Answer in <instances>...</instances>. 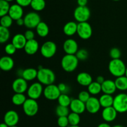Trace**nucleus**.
I'll return each instance as SVG.
<instances>
[{"mask_svg":"<svg viewBox=\"0 0 127 127\" xmlns=\"http://www.w3.org/2000/svg\"><path fill=\"white\" fill-rule=\"evenodd\" d=\"M76 56L79 61H84L89 57V53L86 49L81 48V49L78 50Z\"/></svg>","mask_w":127,"mask_h":127,"instance_id":"38","label":"nucleus"},{"mask_svg":"<svg viewBox=\"0 0 127 127\" xmlns=\"http://www.w3.org/2000/svg\"><path fill=\"white\" fill-rule=\"evenodd\" d=\"M24 36L27 40H33L35 38V33L32 30L29 29L26 31L24 33Z\"/></svg>","mask_w":127,"mask_h":127,"instance_id":"44","label":"nucleus"},{"mask_svg":"<svg viewBox=\"0 0 127 127\" xmlns=\"http://www.w3.org/2000/svg\"><path fill=\"white\" fill-rule=\"evenodd\" d=\"M57 124L60 127H68L69 125L68 117H60L57 120Z\"/></svg>","mask_w":127,"mask_h":127,"instance_id":"42","label":"nucleus"},{"mask_svg":"<svg viewBox=\"0 0 127 127\" xmlns=\"http://www.w3.org/2000/svg\"><path fill=\"white\" fill-rule=\"evenodd\" d=\"M16 24L18 26H24V18H21L19 19L16 21Z\"/></svg>","mask_w":127,"mask_h":127,"instance_id":"48","label":"nucleus"},{"mask_svg":"<svg viewBox=\"0 0 127 127\" xmlns=\"http://www.w3.org/2000/svg\"><path fill=\"white\" fill-rule=\"evenodd\" d=\"M97 127H112L110 126V125H109L108 123L104 122V123H101V124H99V125L97 126Z\"/></svg>","mask_w":127,"mask_h":127,"instance_id":"49","label":"nucleus"},{"mask_svg":"<svg viewBox=\"0 0 127 127\" xmlns=\"http://www.w3.org/2000/svg\"><path fill=\"white\" fill-rule=\"evenodd\" d=\"M113 107L118 113L127 112V94L120 93L114 97Z\"/></svg>","mask_w":127,"mask_h":127,"instance_id":"4","label":"nucleus"},{"mask_svg":"<svg viewBox=\"0 0 127 127\" xmlns=\"http://www.w3.org/2000/svg\"><path fill=\"white\" fill-rule=\"evenodd\" d=\"M43 95L45 97L49 100H58L61 93L59 90L58 86L55 84H50L45 86L43 90Z\"/></svg>","mask_w":127,"mask_h":127,"instance_id":"11","label":"nucleus"},{"mask_svg":"<svg viewBox=\"0 0 127 127\" xmlns=\"http://www.w3.org/2000/svg\"><path fill=\"white\" fill-rule=\"evenodd\" d=\"M5 1H7V2H11V1H14V0H5Z\"/></svg>","mask_w":127,"mask_h":127,"instance_id":"53","label":"nucleus"},{"mask_svg":"<svg viewBox=\"0 0 127 127\" xmlns=\"http://www.w3.org/2000/svg\"><path fill=\"white\" fill-rule=\"evenodd\" d=\"M77 34L81 39L88 40L93 35V29L90 24L88 22L78 23Z\"/></svg>","mask_w":127,"mask_h":127,"instance_id":"9","label":"nucleus"},{"mask_svg":"<svg viewBox=\"0 0 127 127\" xmlns=\"http://www.w3.org/2000/svg\"><path fill=\"white\" fill-rule=\"evenodd\" d=\"M85 104L86 110L91 114L97 113L101 107L99 99L95 97H91L90 99L87 101V102H86Z\"/></svg>","mask_w":127,"mask_h":127,"instance_id":"15","label":"nucleus"},{"mask_svg":"<svg viewBox=\"0 0 127 127\" xmlns=\"http://www.w3.org/2000/svg\"><path fill=\"white\" fill-rule=\"evenodd\" d=\"M28 88L27 81L21 77L15 79L12 84V89L15 93L24 94L25 92L27 91Z\"/></svg>","mask_w":127,"mask_h":127,"instance_id":"12","label":"nucleus"},{"mask_svg":"<svg viewBox=\"0 0 127 127\" xmlns=\"http://www.w3.org/2000/svg\"><path fill=\"white\" fill-rule=\"evenodd\" d=\"M10 7L11 6L9 2L5 0H0V16L2 17L8 14Z\"/></svg>","mask_w":127,"mask_h":127,"instance_id":"35","label":"nucleus"},{"mask_svg":"<svg viewBox=\"0 0 127 127\" xmlns=\"http://www.w3.org/2000/svg\"><path fill=\"white\" fill-rule=\"evenodd\" d=\"M37 80L42 85L48 86L54 84L56 79L55 74L50 68L40 67L38 70Z\"/></svg>","mask_w":127,"mask_h":127,"instance_id":"1","label":"nucleus"},{"mask_svg":"<svg viewBox=\"0 0 127 127\" xmlns=\"http://www.w3.org/2000/svg\"><path fill=\"white\" fill-rule=\"evenodd\" d=\"M13 21L14 20L8 14L1 17V19H0L1 26L9 29V27L12 26Z\"/></svg>","mask_w":127,"mask_h":127,"instance_id":"37","label":"nucleus"},{"mask_svg":"<svg viewBox=\"0 0 127 127\" xmlns=\"http://www.w3.org/2000/svg\"><path fill=\"white\" fill-rule=\"evenodd\" d=\"M59 90L60 91L61 94H68V93L70 91V88H69L68 85L65 84V83H61L58 85Z\"/></svg>","mask_w":127,"mask_h":127,"instance_id":"43","label":"nucleus"},{"mask_svg":"<svg viewBox=\"0 0 127 127\" xmlns=\"http://www.w3.org/2000/svg\"><path fill=\"white\" fill-rule=\"evenodd\" d=\"M18 127L17 126V125H16V126H13V127Z\"/></svg>","mask_w":127,"mask_h":127,"instance_id":"56","label":"nucleus"},{"mask_svg":"<svg viewBox=\"0 0 127 127\" xmlns=\"http://www.w3.org/2000/svg\"><path fill=\"white\" fill-rule=\"evenodd\" d=\"M43 86L39 82L33 83L27 89V94L29 98L37 100L43 94Z\"/></svg>","mask_w":127,"mask_h":127,"instance_id":"10","label":"nucleus"},{"mask_svg":"<svg viewBox=\"0 0 127 127\" xmlns=\"http://www.w3.org/2000/svg\"><path fill=\"white\" fill-rule=\"evenodd\" d=\"M45 0H32L31 6L35 11H41L45 7Z\"/></svg>","mask_w":127,"mask_h":127,"instance_id":"33","label":"nucleus"},{"mask_svg":"<svg viewBox=\"0 0 127 127\" xmlns=\"http://www.w3.org/2000/svg\"><path fill=\"white\" fill-rule=\"evenodd\" d=\"M24 26L29 29L37 27L38 24L41 22L40 15L36 12H30L24 17Z\"/></svg>","mask_w":127,"mask_h":127,"instance_id":"8","label":"nucleus"},{"mask_svg":"<svg viewBox=\"0 0 127 127\" xmlns=\"http://www.w3.org/2000/svg\"><path fill=\"white\" fill-rule=\"evenodd\" d=\"M112 127H125L122 126V125H115V126H114Z\"/></svg>","mask_w":127,"mask_h":127,"instance_id":"51","label":"nucleus"},{"mask_svg":"<svg viewBox=\"0 0 127 127\" xmlns=\"http://www.w3.org/2000/svg\"><path fill=\"white\" fill-rule=\"evenodd\" d=\"M63 48L67 55H76L79 50L78 43L73 38L66 40L63 43Z\"/></svg>","mask_w":127,"mask_h":127,"instance_id":"14","label":"nucleus"},{"mask_svg":"<svg viewBox=\"0 0 127 127\" xmlns=\"http://www.w3.org/2000/svg\"><path fill=\"white\" fill-rule=\"evenodd\" d=\"M16 50H17V48L14 47V45L12 43H8V44H7L5 46L4 51L7 53V55H14L16 53Z\"/></svg>","mask_w":127,"mask_h":127,"instance_id":"41","label":"nucleus"},{"mask_svg":"<svg viewBox=\"0 0 127 127\" xmlns=\"http://www.w3.org/2000/svg\"><path fill=\"white\" fill-rule=\"evenodd\" d=\"M27 40L22 33H17L13 37L11 43L14 45L17 50H21L24 48Z\"/></svg>","mask_w":127,"mask_h":127,"instance_id":"23","label":"nucleus"},{"mask_svg":"<svg viewBox=\"0 0 127 127\" xmlns=\"http://www.w3.org/2000/svg\"><path fill=\"white\" fill-rule=\"evenodd\" d=\"M79 61L76 55L66 54L62 58L61 65L64 71L71 73L76 70L78 66Z\"/></svg>","mask_w":127,"mask_h":127,"instance_id":"3","label":"nucleus"},{"mask_svg":"<svg viewBox=\"0 0 127 127\" xmlns=\"http://www.w3.org/2000/svg\"><path fill=\"white\" fill-rule=\"evenodd\" d=\"M57 100H58V102L60 105L68 107L70 105L72 99L69 97L68 94H62L60 95L59 98H58Z\"/></svg>","mask_w":127,"mask_h":127,"instance_id":"32","label":"nucleus"},{"mask_svg":"<svg viewBox=\"0 0 127 127\" xmlns=\"http://www.w3.org/2000/svg\"><path fill=\"white\" fill-rule=\"evenodd\" d=\"M69 127H79L78 126V125H76V126H71V125H70V126H69Z\"/></svg>","mask_w":127,"mask_h":127,"instance_id":"54","label":"nucleus"},{"mask_svg":"<svg viewBox=\"0 0 127 127\" xmlns=\"http://www.w3.org/2000/svg\"><path fill=\"white\" fill-rule=\"evenodd\" d=\"M27 100L26 96L24 94H18L15 93L12 97V102L14 105L16 106L23 105L26 100Z\"/></svg>","mask_w":127,"mask_h":127,"instance_id":"29","label":"nucleus"},{"mask_svg":"<svg viewBox=\"0 0 127 127\" xmlns=\"http://www.w3.org/2000/svg\"><path fill=\"white\" fill-rule=\"evenodd\" d=\"M127 66L120 59L112 60L109 63V71L110 74L116 78L125 76Z\"/></svg>","mask_w":127,"mask_h":127,"instance_id":"2","label":"nucleus"},{"mask_svg":"<svg viewBox=\"0 0 127 127\" xmlns=\"http://www.w3.org/2000/svg\"><path fill=\"white\" fill-rule=\"evenodd\" d=\"M68 120H69V125L71 126H76L79 125L81 120V117L79 114L76 113L71 112L68 116Z\"/></svg>","mask_w":127,"mask_h":127,"instance_id":"34","label":"nucleus"},{"mask_svg":"<svg viewBox=\"0 0 127 127\" xmlns=\"http://www.w3.org/2000/svg\"><path fill=\"white\" fill-rule=\"evenodd\" d=\"M100 102V105L102 107L107 108L109 107H112L114 104V97L112 95H109V94H104L100 97L99 99Z\"/></svg>","mask_w":127,"mask_h":127,"instance_id":"26","label":"nucleus"},{"mask_svg":"<svg viewBox=\"0 0 127 127\" xmlns=\"http://www.w3.org/2000/svg\"><path fill=\"white\" fill-rule=\"evenodd\" d=\"M109 55L112 60L120 59V57H121V52L119 48L114 47V48H111V50H110Z\"/></svg>","mask_w":127,"mask_h":127,"instance_id":"39","label":"nucleus"},{"mask_svg":"<svg viewBox=\"0 0 127 127\" xmlns=\"http://www.w3.org/2000/svg\"><path fill=\"white\" fill-rule=\"evenodd\" d=\"M76 81L79 85L88 87L93 83V78L90 74L86 72H81L76 76Z\"/></svg>","mask_w":127,"mask_h":127,"instance_id":"21","label":"nucleus"},{"mask_svg":"<svg viewBox=\"0 0 127 127\" xmlns=\"http://www.w3.org/2000/svg\"><path fill=\"white\" fill-rule=\"evenodd\" d=\"M57 50V45L52 41H47L40 47L41 55L45 58H52L56 54Z\"/></svg>","mask_w":127,"mask_h":127,"instance_id":"6","label":"nucleus"},{"mask_svg":"<svg viewBox=\"0 0 127 127\" xmlns=\"http://www.w3.org/2000/svg\"><path fill=\"white\" fill-rule=\"evenodd\" d=\"M90 93L89 92L86 91H83L79 93L78 99L86 104V102H87V101L90 99Z\"/></svg>","mask_w":127,"mask_h":127,"instance_id":"40","label":"nucleus"},{"mask_svg":"<svg viewBox=\"0 0 127 127\" xmlns=\"http://www.w3.org/2000/svg\"><path fill=\"white\" fill-rule=\"evenodd\" d=\"M117 113V111L113 106L104 108L102 112V117L105 122H112L116 119Z\"/></svg>","mask_w":127,"mask_h":127,"instance_id":"16","label":"nucleus"},{"mask_svg":"<svg viewBox=\"0 0 127 127\" xmlns=\"http://www.w3.org/2000/svg\"><path fill=\"white\" fill-rule=\"evenodd\" d=\"M38 104L37 100L32 99H27L22 105L24 114L28 117H33L38 113Z\"/></svg>","mask_w":127,"mask_h":127,"instance_id":"5","label":"nucleus"},{"mask_svg":"<svg viewBox=\"0 0 127 127\" xmlns=\"http://www.w3.org/2000/svg\"><path fill=\"white\" fill-rule=\"evenodd\" d=\"M91 16L90 9L87 6H79L74 9V17L79 23L88 22Z\"/></svg>","mask_w":127,"mask_h":127,"instance_id":"7","label":"nucleus"},{"mask_svg":"<svg viewBox=\"0 0 127 127\" xmlns=\"http://www.w3.org/2000/svg\"><path fill=\"white\" fill-rule=\"evenodd\" d=\"M19 121V116L17 112L10 110L5 114L4 116V123L9 127L16 126Z\"/></svg>","mask_w":127,"mask_h":127,"instance_id":"13","label":"nucleus"},{"mask_svg":"<svg viewBox=\"0 0 127 127\" xmlns=\"http://www.w3.org/2000/svg\"><path fill=\"white\" fill-rule=\"evenodd\" d=\"M88 91L93 95H97L102 91L101 84L96 81L93 82L88 87Z\"/></svg>","mask_w":127,"mask_h":127,"instance_id":"30","label":"nucleus"},{"mask_svg":"<svg viewBox=\"0 0 127 127\" xmlns=\"http://www.w3.org/2000/svg\"><path fill=\"white\" fill-rule=\"evenodd\" d=\"M105 78L103 76H99L97 77L96 78V82H97L98 83H99V84H102V83L105 81Z\"/></svg>","mask_w":127,"mask_h":127,"instance_id":"47","label":"nucleus"},{"mask_svg":"<svg viewBox=\"0 0 127 127\" xmlns=\"http://www.w3.org/2000/svg\"><path fill=\"white\" fill-rule=\"evenodd\" d=\"M69 109L72 112L78 114H82L84 112L86 109L85 103L83 102L78 99H72L71 102L69 105Z\"/></svg>","mask_w":127,"mask_h":127,"instance_id":"17","label":"nucleus"},{"mask_svg":"<svg viewBox=\"0 0 127 127\" xmlns=\"http://www.w3.org/2000/svg\"><path fill=\"white\" fill-rule=\"evenodd\" d=\"M117 89L121 91H125L127 90V77L125 76L117 78L115 80Z\"/></svg>","mask_w":127,"mask_h":127,"instance_id":"28","label":"nucleus"},{"mask_svg":"<svg viewBox=\"0 0 127 127\" xmlns=\"http://www.w3.org/2000/svg\"><path fill=\"white\" fill-rule=\"evenodd\" d=\"M35 29L37 34L40 37H43H43H46L49 33V27L44 22L41 21Z\"/></svg>","mask_w":127,"mask_h":127,"instance_id":"27","label":"nucleus"},{"mask_svg":"<svg viewBox=\"0 0 127 127\" xmlns=\"http://www.w3.org/2000/svg\"><path fill=\"white\" fill-rule=\"evenodd\" d=\"M63 30L66 35L69 37L74 35V34L77 33L78 24L74 21H69L64 25Z\"/></svg>","mask_w":127,"mask_h":127,"instance_id":"24","label":"nucleus"},{"mask_svg":"<svg viewBox=\"0 0 127 127\" xmlns=\"http://www.w3.org/2000/svg\"><path fill=\"white\" fill-rule=\"evenodd\" d=\"M125 76L126 77H127V69H126V71H125Z\"/></svg>","mask_w":127,"mask_h":127,"instance_id":"52","label":"nucleus"},{"mask_svg":"<svg viewBox=\"0 0 127 127\" xmlns=\"http://www.w3.org/2000/svg\"><path fill=\"white\" fill-rule=\"evenodd\" d=\"M23 14L24 11L22 6L17 4L11 5L8 15L14 21H17L19 19L22 18Z\"/></svg>","mask_w":127,"mask_h":127,"instance_id":"18","label":"nucleus"},{"mask_svg":"<svg viewBox=\"0 0 127 127\" xmlns=\"http://www.w3.org/2000/svg\"><path fill=\"white\" fill-rule=\"evenodd\" d=\"M113 1H120V0H113Z\"/></svg>","mask_w":127,"mask_h":127,"instance_id":"55","label":"nucleus"},{"mask_svg":"<svg viewBox=\"0 0 127 127\" xmlns=\"http://www.w3.org/2000/svg\"><path fill=\"white\" fill-rule=\"evenodd\" d=\"M14 66V62L10 56H4L0 59V68L4 71H9Z\"/></svg>","mask_w":127,"mask_h":127,"instance_id":"19","label":"nucleus"},{"mask_svg":"<svg viewBox=\"0 0 127 127\" xmlns=\"http://www.w3.org/2000/svg\"><path fill=\"white\" fill-rule=\"evenodd\" d=\"M102 92L104 94L112 95L115 93L117 89L115 81L111 79H106L105 81L101 84Z\"/></svg>","mask_w":127,"mask_h":127,"instance_id":"20","label":"nucleus"},{"mask_svg":"<svg viewBox=\"0 0 127 127\" xmlns=\"http://www.w3.org/2000/svg\"><path fill=\"white\" fill-rule=\"evenodd\" d=\"M39 49V43L35 39L28 40L25 46V52L29 55H35Z\"/></svg>","mask_w":127,"mask_h":127,"instance_id":"22","label":"nucleus"},{"mask_svg":"<svg viewBox=\"0 0 127 127\" xmlns=\"http://www.w3.org/2000/svg\"><path fill=\"white\" fill-rule=\"evenodd\" d=\"M38 70L33 68H28L24 69L21 78H24L27 81H31L37 78Z\"/></svg>","mask_w":127,"mask_h":127,"instance_id":"25","label":"nucleus"},{"mask_svg":"<svg viewBox=\"0 0 127 127\" xmlns=\"http://www.w3.org/2000/svg\"><path fill=\"white\" fill-rule=\"evenodd\" d=\"M0 127H9L7 125H6L5 123H2V124L0 125Z\"/></svg>","mask_w":127,"mask_h":127,"instance_id":"50","label":"nucleus"},{"mask_svg":"<svg viewBox=\"0 0 127 127\" xmlns=\"http://www.w3.org/2000/svg\"><path fill=\"white\" fill-rule=\"evenodd\" d=\"M77 2L79 6H86L88 0H77Z\"/></svg>","mask_w":127,"mask_h":127,"instance_id":"46","label":"nucleus"},{"mask_svg":"<svg viewBox=\"0 0 127 127\" xmlns=\"http://www.w3.org/2000/svg\"><path fill=\"white\" fill-rule=\"evenodd\" d=\"M56 114L58 117H68L69 114V109L67 107L58 105L55 110Z\"/></svg>","mask_w":127,"mask_h":127,"instance_id":"36","label":"nucleus"},{"mask_svg":"<svg viewBox=\"0 0 127 127\" xmlns=\"http://www.w3.org/2000/svg\"><path fill=\"white\" fill-rule=\"evenodd\" d=\"M10 31L9 29L1 26L0 27V43H4L9 40L10 38Z\"/></svg>","mask_w":127,"mask_h":127,"instance_id":"31","label":"nucleus"},{"mask_svg":"<svg viewBox=\"0 0 127 127\" xmlns=\"http://www.w3.org/2000/svg\"><path fill=\"white\" fill-rule=\"evenodd\" d=\"M17 4L20 5L22 7H27L31 5L32 0H16Z\"/></svg>","mask_w":127,"mask_h":127,"instance_id":"45","label":"nucleus"}]
</instances>
